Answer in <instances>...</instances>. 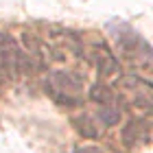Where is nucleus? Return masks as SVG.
I'll list each match as a JSON object with an SVG mask.
<instances>
[{"instance_id":"nucleus-7","label":"nucleus","mask_w":153,"mask_h":153,"mask_svg":"<svg viewBox=\"0 0 153 153\" xmlns=\"http://www.w3.org/2000/svg\"><path fill=\"white\" fill-rule=\"evenodd\" d=\"M72 125L76 127V131H79L83 138H96V136H99V127H96V125L92 123V118L85 116V114H81L79 118H74Z\"/></svg>"},{"instance_id":"nucleus-6","label":"nucleus","mask_w":153,"mask_h":153,"mask_svg":"<svg viewBox=\"0 0 153 153\" xmlns=\"http://www.w3.org/2000/svg\"><path fill=\"white\" fill-rule=\"evenodd\" d=\"M120 103L118 105H101L99 107V120L103 125H107V127H114V125H118V120H120Z\"/></svg>"},{"instance_id":"nucleus-4","label":"nucleus","mask_w":153,"mask_h":153,"mask_svg":"<svg viewBox=\"0 0 153 153\" xmlns=\"http://www.w3.org/2000/svg\"><path fill=\"white\" fill-rule=\"evenodd\" d=\"M147 131H149L147 120H142V118H131L123 129V142L127 144V147H136L138 142H142L144 138H147Z\"/></svg>"},{"instance_id":"nucleus-8","label":"nucleus","mask_w":153,"mask_h":153,"mask_svg":"<svg viewBox=\"0 0 153 153\" xmlns=\"http://www.w3.org/2000/svg\"><path fill=\"white\" fill-rule=\"evenodd\" d=\"M72 153H103L99 147H94V144H85V147H79V149H74Z\"/></svg>"},{"instance_id":"nucleus-3","label":"nucleus","mask_w":153,"mask_h":153,"mask_svg":"<svg viewBox=\"0 0 153 153\" xmlns=\"http://www.w3.org/2000/svg\"><path fill=\"white\" fill-rule=\"evenodd\" d=\"M90 61H94L96 70H99V76H109L118 70V61L114 57V53L105 44H96L90 51Z\"/></svg>"},{"instance_id":"nucleus-2","label":"nucleus","mask_w":153,"mask_h":153,"mask_svg":"<svg viewBox=\"0 0 153 153\" xmlns=\"http://www.w3.org/2000/svg\"><path fill=\"white\" fill-rule=\"evenodd\" d=\"M29 66V57L22 53V48L16 44L11 35L0 31V70L7 74H20Z\"/></svg>"},{"instance_id":"nucleus-5","label":"nucleus","mask_w":153,"mask_h":153,"mask_svg":"<svg viewBox=\"0 0 153 153\" xmlns=\"http://www.w3.org/2000/svg\"><path fill=\"white\" fill-rule=\"evenodd\" d=\"M90 99L99 105H118L120 103V96L105 83H96V85L90 88Z\"/></svg>"},{"instance_id":"nucleus-1","label":"nucleus","mask_w":153,"mask_h":153,"mask_svg":"<svg viewBox=\"0 0 153 153\" xmlns=\"http://www.w3.org/2000/svg\"><path fill=\"white\" fill-rule=\"evenodd\" d=\"M48 96L66 107H74L83 101V79L74 72H53L46 79Z\"/></svg>"}]
</instances>
